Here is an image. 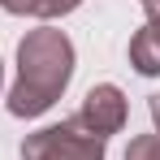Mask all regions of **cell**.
<instances>
[{
    "label": "cell",
    "instance_id": "obj_1",
    "mask_svg": "<svg viewBox=\"0 0 160 160\" xmlns=\"http://www.w3.org/2000/svg\"><path fill=\"white\" fill-rule=\"evenodd\" d=\"M74 78V43L56 26L26 30L18 43V82L9 91V112L13 117H39L65 95Z\"/></svg>",
    "mask_w": 160,
    "mask_h": 160
},
{
    "label": "cell",
    "instance_id": "obj_2",
    "mask_svg": "<svg viewBox=\"0 0 160 160\" xmlns=\"http://www.w3.org/2000/svg\"><path fill=\"white\" fill-rule=\"evenodd\" d=\"M108 138L91 134L78 117L61 121V126H48V130H35L26 134L22 143V160H104Z\"/></svg>",
    "mask_w": 160,
    "mask_h": 160
},
{
    "label": "cell",
    "instance_id": "obj_3",
    "mask_svg": "<svg viewBox=\"0 0 160 160\" xmlns=\"http://www.w3.org/2000/svg\"><path fill=\"white\" fill-rule=\"evenodd\" d=\"M78 121H82L91 134H100V138L117 134L121 126H126V95H121V87H112V82L91 87V91H87V100H82Z\"/></svg>",
    "mask_w": 160,
    "mask_h": 160
},
{
    "label": "cell",
    "instance_id": "obj_4",
    "mask_svg": "<svg viewBox=\"0 0 160 160\" xmlns=\"http://www.w3.org/2000/svg\"><path fill=\"white\" fill-rule=\"evenodd\" d=\"M147 9V26L130 39V65L143 78H156L160 74V0L143 4Z\"/></svg>",
    "mask_w": 160,
    "mask_h": 160
},
{
    "label": "cell",
    "instance_id": "obj_5",
    "mask_svg": "<svg viewBox=\"0 0 160 160\" xmlns=\"http://www.w3.org/2000/svg\"><path fill=\"white\" fill-rule=\"evenodd\" d=\"M78 4H82V0H0L4 13H18V18H43V22L74 13Z\"/></svg>",
    "mask_w": 160,
    "mask_h": 160
},
{
    "label": "cell",
    "instance_id": "obj_6",
    "mask_svg": "<svg viewBox=\"0 0 160 160\" xmlns=\"http://www.w3.org/2000/svg\"><path fill=\"white\" fill-rule=\"evenodd\" d=\"M126 160H160V134H138L126 147Z\"/></svg>",
    "mask_w": 160,
    "mask_h": 160
},
{
    "label": "cell",
    "instance_id": "obj_7",
    "mask_svg": "<svg viewBox=\"0 0 160 160\" xmlns=\"http://www.w3.org/2000/svg\"><path fill=\"white\" fill-rule=\"evenodd\" d=\"M147 108H152V121H156V134H160V95H152V104H147Z\"/></svg>",
    "mask_w": 160,
    "mask_h": 160
},
{
    "label": "cell",
    "instance_id": "obj_8",
    "mask_svg": "<svg viewBox=\"0 0 160 160\" xmlns=\"http://www.w3.org/2000/svg\"><path fill=\"white\" fill-rule=\"evenodd\" d=\"M143 4H152V0H143Z\"/></svg>",
    "mask_w": 160,
    "mask_h": 160
}]
</instances>
